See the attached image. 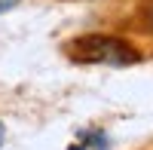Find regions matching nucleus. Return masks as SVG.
Returning <instances> with one entry per match:
<instances>
[{"instance_id":"f257e3e1","label":"nucleus","mask_w":153,"mask_h":150,"mask_svg":"<svg viewBox=\"0 0 153 150\" xmlns=\"http://www.w3.org/2000/svg\"><path fill=\"white\" fill-rule=\"evenodd\" d=\"M65 55L76 65H107V68L138 65L144 58L132 37L113 34V31H92V34L71 37L65 43Z\"/></svg>"},{"instance_id":"f03ea898","label":"nucleus","mask_w":153,"mask_h":150,"mask_svg":"<svg viewBox=\"0 0 153 150\" xmlns=\"http://www.w3.org/2000/svg\"><path fill=\"white\" fill-rule=\"evenodd\" d=\"M129 25H132V31H135V34H141V37H153V0H141V3L135 6Z\"/></svg>"},{"instance_id":"7ed1b4c3","label":"nucleus","mask_w":153,"mask_h":150,"mask_svg":"<svg viewBox=\"0 0 153 150\" xmlns=\"http://www.w3.org/2000/svg\"><path fill=\"white\" fill-rule=\"evenodd\" d=\"M83 138L89 141V147H95V150H107V135L101 132V129H95V132H86Z\"/></svg>"},{"instance_id":"20e7f679","label":"nucleus","mask_w":153,"mask_h":150,"mask_svg":"<svg viewBox=\"0 0 153 150\" xmlns=\"http://www.w3.org/2000/svg\"><path fill=\"white\" fill-rule=\"evenodd\" d=\"M22 3V0H0V16H3V12H9V9H16Z\"/></svg>"},{"instance_id":"39448f33","label":"nucleus","mask_w":153,"mask_h":150,"mask_svg":"<svg viewBox=\"0 0 153 150\" xmlns=\"http://www.w3.org/2000/svg\"><path fill=\"white\" fill-rule=\"evenodd\" d=\"M65 3H101V0H65Z\"/></svg>"},{"instance_id":"423d86ee","label":"nucleus","mask_w":153,"mask_h":150,"mask_svg":"<svg viewBox=\"0 0 153 150\" xmlns=\"http://www.w3.org/2000/svg\"><path fill=\"white\" fill-rule=\"evenodd\" d=\"M3 138H6V129H3V123H0V147H3Z\"/></svg>"},{"instance_id":"0eeeda50","label":"nucleus","mask_w":153,"mask_h":150,"mask_svg":"<svg viewBox=\"0 0 153 150\" xmlns=\"http://www.w3.org/2000/svg\"><path fill=\"white\" fill-rule=\"evenodd\" d=\"M71 150H86V147H80V144H74V147H71Z\"/></svg>"}]
</instances>
